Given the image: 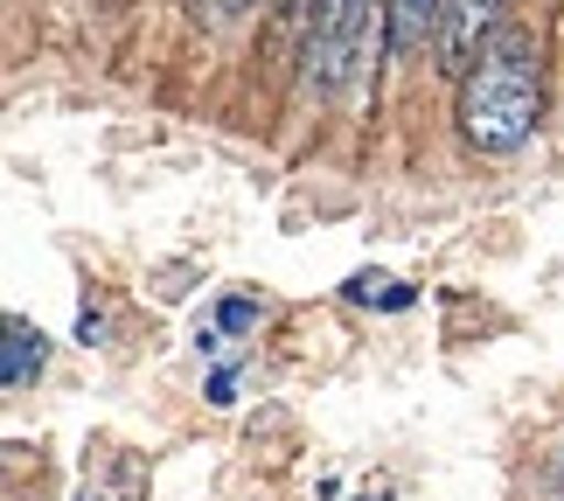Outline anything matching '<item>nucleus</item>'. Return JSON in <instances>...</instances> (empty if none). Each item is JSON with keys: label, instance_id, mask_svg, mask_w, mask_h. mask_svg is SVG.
Instances as JSON below:
<instances>
[{"label": "nucleus", "instance_id": "nucleus-1", "mask_svg": "<svg viewBox=\"0 0 564 501\" xmlns=\"http://www.w3.org/2000/svg\"><path fill=\"white\" fill-rule=\"evenodd\" d=\"M544 119V63L536 35L502 29L460 77V140L474 154H516Z\"/></svg>", "mask_w": 564, "mask_h": 501}, {"label": "nucleus", "instance_id": "nucleus-2", "mask_svg": "<svg viewBox=\"0 0 564 501\" xmlns=\"http://www.w3.org/2000/svg\"><path fill=\"white\" fill-rule=\"evenodd\" d=\"M377 0H307V84L314 91H349L370 50Z\"/></svg>", "mask_w": 564, "mask_h": 501}, {"label": "nucleus", "instance_id": "nucleus-3", "mask_svg": "<svg viewBox=\"0 0 564 501\" xmlns=\"http://www.w3.org/2000/svg\"><path fill=\"white\" fill-rule=\"evenodd\" d=\"M502 21V0H446V14H440V63L446 70H474V56L488 50V29Z\"/></svg>", "mask_w": 564, "mask_h": 501}, {"label": "nucleus", "instance_id": "nucleus-4", "mask_svg": "<svg viewBox=\"0 0 564 501\" xmlns=\"http://www.w3.org/2000/svg\"><path fill=\"white\" fill-rule=\"evenodd\" d=\"M390 50L411 56L425 35H440V14H446V0H390Z\"/></svg>", "mask_w": 564, "mask_h": 501}, {"label": "nucleus", "instance_id": "nucleus-5", "mask_svg": "<svg viewBox=\"0 0 564 501\" xmlns=\"http://www.w3.org/2000/svg\"><path fill=\"white\" fill-rule=\"evenodd\" d=\"M42 335L29 328V320H8V390H29L35 377H42Z\"/></svg>", "mask_w": 564, "mask_h": 501}, {"label": "nucleus", "instance_id": "nucleus-6", "mask_svg": "<svg viewBox=\"0 0 564 501\" xmlns=\"http://www.w3.org/2000/svg\"><path fill=\"white\" fill-rule=\"evenodd\" d=\"M349 293L356 299H377V307H404V286H398V279H383V272H362V279H349Z\"/></svg>", "mask_w": 564, "mask_h": 501}, {"label": "nucleus", "instance_id": "nucleus-7", "mask_svg": "<svg viewBox=\"0 0 564 501\" xmlns=\"http://www.w3.org/2000/svg\"><path fill=\"white\" fill-rule=\"evenodd\" d=\"M251 320V299H224V328H245Z\"/></svg>", "mask_w": 564, "mask_h": 501}, {"label": "nucleus", "instance_id": "nucleus-8", "mask_svg": "<svg viewBox=\"0 0 564 501\" xmlns=\"http://www.w3.org/2000/svg\"><path fill=\"white\" fill-rule=\"evenodd\" d=\"M551 501H564V446H557V460H551Z\"/></svg>", "mask_w": 564, "mask_h": 501}, {"label": "nucleus", "instance_id": "nucleus-9", "mask_svg": "<svg viewBox=\"0 0 564 501\" xmlns=\"http://www.w3.org/2000/svg\"><path fill=\"white\" fill-rule=\"evenodd\" d=\"M230 8H251V0H230Z\"/></svg>", "mask_w": 564, "mask_h": 501}]
</instances>
